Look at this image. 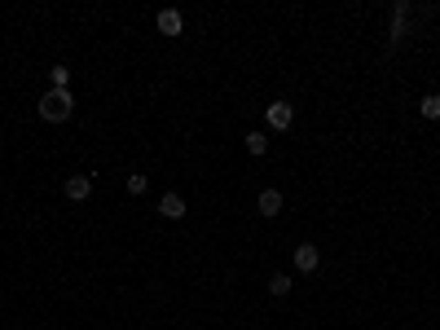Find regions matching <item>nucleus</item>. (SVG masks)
Masks as SVG:
<instances>
[{"label": "nucleus", "instance_id": "nucleus-1", "mask_svg": "<svg viewBox=\"0 0 440 330\" xmlns=\"http://www.w3.org/2000/svg\"><path fill=\"white\" fill-rule=\"evenodd\" d=\"M70 110H75V97L62 93V88H49V93L40 97V119H44V124H66Z\"/></svg>", "mask_w": 440, "mask_h": 330}, {"label": "nucleus", "instance_id": "nucleus-2", "mask_svg": "<svg viewBox=\"0 0 440 330\" xmlns=\"http://www.w3.org/2000/svg\"><path fill=\"white\" fill-rule=\"evenodd\" d=\"M265 119H269L273 133H287V128L295 124V110H291L287 101H269V106H265Z\"/></svg>", "mask_w": 440, "mask_h": 330}, {"label": "nucleus", "instance_id": "nucleus-3", "mask_svg": "<svg viewBox=\"0 0 440 330\" xmlns=\"http://www.w3.org/2000/svg\"><path fill=\"white\" fill-rule=\"evenodd\" d=\"M62 190H66L70 203H88V198H93V176H66Z\"/></svg>", "mask_w": 440, "mask_h": 330}, {"label": "nucleus", "instance_id": "nucleus-4", "mask_svg": "<svg viewBox=\"0 0 440 330\" xmlns=\"http://www.w3.org/2000/svg\"><path fill=\"white\" fill-rule=\"evenodd\" d=\"M317 264H322V251H317L313 242H300V246H295V269H300V273H313Z\"/></svg>", "mask_w": 440, "mask_h": 330}, {"label": "nucleus", "instance_id": "nucleus-5", "mask_svg": "<svg viewBox=\"0 0 440 330\" xmlns=\"http://www.w3.org/2000/svg\"><path fill=\"white\" fill-rule=\"evenodd\" d=\"M282 203H287V198H282V190H260V198H256V207H260V216H282Z\"/></svg>", "mask_w": 440, "mask_h": 330}, {"label": "nucleus", "instance_id": "nucleus-6", "mask_svg": "<svg viewBox=\"0 0 440 330\" xmlns=\"http://www.w3.org/2000/svg\"><path fill=\"white\" fill-rule=\"evenodd\" d=\"M159 216H163V220H185V198L176 194V190L163 194V198H159Z\"/></svg>", "mask_w": 440, "mask_h": 330}, {"label": "nucleus", "instance_id": "nucleus-7", "mask_svg": "<svg viewBox=\"0 0 440 330\" xmlns=\"http://www.w3.org/2000/svg\"><path fill=\"white\" fill-rule=\"evenodd\" d=\"M159 31H163V35H181V31H185L181 9H163V14H159Z\"/></svg>", "mask_w": 440, "mask_h": 330}, {"label": "nucleus", "instance_id": "nucleus-8", "mask_svg": "<svg viewBox=\"0 0 440 330\" xmlns=\"http://www.w3.org/2000/svg\"><path fill=\"white\" fill-rule=\"evenodd\" d=\"M242 146H247V155H256V159H260V155H265V150H269V137H265V133H256V128H251Z\"/></svg>", "mask_w": 440, "mask_h": 330}, {"label": "nucleus", "instance_id": "nucleus-9", "mask_svg": "<svg viewBox=\"0 0 440 330\" xmlns=\"http://www.w3.org/2000/svg\"><path fill=\"white\" fill-rule=\"evenodd\" d=\"M419 115L423 119H440V93H427V97L419 101Z\"/></svg>", "mask_w": 440, "mask_h": 330}, {"label": "nucleus", "instance_id": "nucleus-10", "mask_svg": "<svg viewBox=\"0 0 440 330\" xmlns=\"http://www.w3.org/2000/svg\"><path fill=\"white\" fill-rule=\"evenodd\" d=\"M49 84L62 88V93H70V66H53V70H49Z\"/></svg>", "mask_w": 440, "mask_h": 330}, {"label": "nucleus", "instance_id": "nucleus-11", "mask_svg": "<svg viewBox=\"0 0 440 330\" xmlns=\"http://www.w3.org/2000/svg\"><path fill=\"white\" fill-rule=\"evenodd\" d=\"M269 291H273V295H287V291H291V273H273L269 278Z\"/></svg>", "mask_w": 440, "mask_h": 330}, {"label": "nucleus", "instance_id": "nucleus-12", "mask_svg": "<svg viewBox=\"0 0 440 330\" xmlns=\"http://www.w3.org/2000/svg\"><path fill=\"white\" fill-rule=\"evenodd\" d=\"M146 176H141V172H128V194H146Z\"/></svg>", "mask_w": 440, "mask_h": 330}, {"label": "nucleus", "instance_id": "nucleus-13", "mask_svg": "<svg viewBox=\"0 0 440 330\" xmlns=\"http://www.w3.org/2000/svg\"><path fill=\"white\" fill-rule=\"evenodd\" d=\"M405 40V18H392V44Z\"/></svg>", "mask_w": 440, "mask_h": 330}]
</instances>
